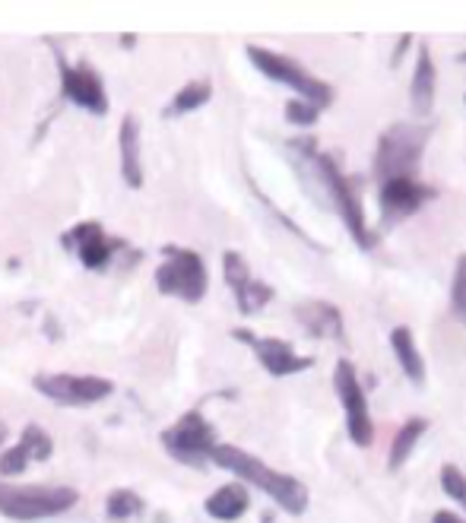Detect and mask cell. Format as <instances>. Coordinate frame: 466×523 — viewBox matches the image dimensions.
Returning <instances> with one entry per match:
<instances>
[{
    "instance_id": "cb8c5ba5",
    "label": "cell",
    "mask_w": 466,
    "mask_h": 523,
    "mask_svg": "<svg viewBox=\"0 0 466 523\" xmlns=\"http://www.w3.org/2000/svg\"><path fill=\"white\" fill-rule=\"evenodd\" d=\"M441 489H444V495H451L457 504H463L466 508V476H463V470L457 463L441 466Z\"/></svg>"
},
{
    "instance_id": "3957f363",
    "label": "cell",
    "mask_w": 466,
    "mask_h": 523,
    "mask_svg": "<svg viewBox=\"0 0 466 523\" xmlns=\"http://www.w3.org/2000/svg\"><path fill=\"white\" fill-rule=\"evenodd\" d=\"M77 489L70 485H10L0 482V514L10 520H42L64 514L77 504Z\"/></svg>"
},
{
    "instance_id": "1f68e13d",
    "label": "cell",
    "mask_w": 466,
    "mask_h": 523,
    "mask_svg": "<svg viewBox=\"0 0 466 523\" xmlns=\"http://www.w3.org/2000/svg\"><path fill=\"white\" fill-rule=\"evenodd\" d=\"M463 257H466V254H463Z\"/></svg>"
},
{
    "instance_id": "d4e9b609",
    "label": "cell",
    "mask_w": 466,
    "mask_h": 523,
    "mask_svg": "<svg viewBox=\"0 0 466 523\" xmlns=\"http://www.w3.org/2000/svg\"><path fill=\"white\" fill-rule=\"evenodd\" d=\"M321 118V108L318 105H311L305 99H289L286 102V121L295 124V127H311V124H318Z\"/></svg>"
},
{
    "instance_id": "ba28073f",
    "label": "cell",
    "mask_w": 466,
    "mask_h": 523,
    "mask_svg": "<svg viewBox=\"0 0 466 523\" xmlns=\"http://www.w3.org/2000/svg\"><path fill=\"white\" fill-rule=\"evenodd\" d=\"M32 384L42 397L61 406H92L115 394V381L96 378V375H64V371H58V375H54V371H42V375H35Z\"/></svg>"
},
{
    "instance_id": "484cf974",
    "label": "cell",
    "mask_w": 466,
    "mask_h": 523,
    "mask_svg": "<svg viewBox=\"0 0 466 523\" xmlns=\"http://www.w3.org/2000/svg\"><path fill=\"white\" fill-rule=\"evenodd\" d=\"M29 451H26V444L23 441H16L10 451H4L0 454V473L4 476H20V473H26L29 470Z\"/></svg>"
},
{
    "instance_id": "9a60e30c",
    "label": "cell",
    "mask_w": 466,
    "mask_h": 523,
    "mask_svg": "<svg viewBox=\"0 0 466 523\" xmlns=\"http://www.w3.org/2000/svg\"><path fill=\"white\" fill-rule=\"evenodd\" d=\"M121 146V175L130 188H143V162H140V121L137 115H127L118 130Z\"/></svg>"
},
{
    "instance_id": "4316f807",
    "label": "cell",
    "mask_w": 466,
    "mask_h": 523,
    "mask_svg": "<svg viewBox=\"0 0 466 523\" xmlns=\"http://www.w3.org/2000/svg\"><path fill=\"white\" fill-rule=\"evenodd\" d=\"M451 308L457 314V321L466 324V257L463 254L457 260V273H454V286H451Z\"/></svg>"
},
{
    "instance_id": "4dcf8cb0",
    "label": "cell",
    "mask_w": 466,
    "mask_h": 523,
    "mask_svg": "<svg viewBox=\"0 0 466 523\" xmlns=\"http://www.w3.org/2000/svg\"><path fill=\"white\" fill-rule=\"evenodd\" d=\"M7 438V425H0V441H4Z\"/></svg>"
},
{
    "instance_id": "ffe728a7",
    "label": "cell",
    "mask_w": 466,
    "mask_h": 523,
    "mask_svg": "<svg viewBox=\"0 0 466 523\" xmlns=\"http://www.w3.org/2000/svg\"><path fill=\"white\" fill-rule=\"evenodd\" d=\"M235 302H238V311L241 314H257L260 308L273 302V286L260 283V279H251L245 289L235 292Z\"/></svg>"
},
{
    "instance_id": "8fae6325",
    "label": "cell",
    "mask_w": 466,
    "mask_h": 523,
    "mask_svg": "<svg viewBox=\"0 0 466 523\" xmlns=\"http://www.w3.org/2000/svg\"><path fill=\"white\" fill-rule=\"evenodd\" d=\"M61 86H64V96L73 105L92 111V115H105V111H108L105 83H102V77L92 67H86V64H80V67L61 64Z\"/></svg>"
},
{
    "instance_id": "9c48e42d",
    "label": "cell",
    "mask_w": 466,
    "mask_h": 523,
    "mask_svg": "<svg viewBox=\"0 0 466 523\" xmlns=\"http://www.w3.org/2000/svg\"><path fill=\"white\" fill-rule=\"evenodd\" d=\"M232 336L254 349L257 362L264 365V371L273 378H289V375H298V371H308L314 365L311 356H298L286 340H276V336H254L245 327L232 330Z\"/></svg>"
},
{
    "instance_id": "7a4b0ae2",
    "label": "cell",
    "mask_w": 466,
    "mask_h": 523,
    "mask_svg": "<svg viewBox=\"0 0 466 523\" xmlns=\"http://www.w3.org/2000/svg\"><path fill=\"white\" fill-rule=\"evenodd\" d=\"M432 140V124L422 121H397L390 124L378 137V153H375V178L394 181V178H413L419 168L425 146Z\"/></svg>"
},
{
    "instance_id": "8992f818",
    "label": "cell",
    "mask_w": 466,
    "mask_h": 523,
    "mask_svg": "<svg viewBox=\"0 0 466 523\" xmlns=\"http://www.w3.org/2000/svg\"><path fill=\"white\" fill-rule=\"evenodd\" d=\"M162 444H165V451H169L178 463L194 466V470L207 466V460L213 457V451L219 447L216 428L207 419H203V413H197V409L184 413L172 428H165V432H162Z\"/></svg>"
},
{
    "instance_id": "2e32d148",
    "label": "cell",
    "mask_w": 466,
    "mask_h": 523,
    "mask_svg": "<svg viewBox=\"0 0 466 523\" xmlns=\"http://www.w3.org/2000/svg\"><path fill=\"white\" fill-rule=\"evenodd\" d=\"M390 349H394L397 365L403 368V375L409 378V384L422 387L425 384V359L416 346V336L409 327H394L390 330Z\"/></svg>"
},
{
    "instance_id": "5b68a950",
    "label": "cell",
    "mask_w": 466,
    "mask_h": 523,
    "mask_svg": "<svg viewBox=\"0 0 466 523\" xmlns=\"http://www.w3.org/2000/svg\"><path fill=\"white\" fill-rule=\"evenodd\" d=\"M162 264L156 267V286L162 295L181 298V302L197 305L210 289V276L203 267V257L188 248H162Z\"/></svg>"
},
{
    "instance_id": "7c38bea8",
    "label": "cell",
    "mask_w": 466,
    "mask_h": 523,
    "mask_svg": "<svg viewBox=\"0 0 466 523\" xmlns=\"http://www.w3.org/2000/svg\"><path fill=\"white\" fill-rule=\"evenodd\" d=\"M295 321L302 324V330L314 340H343L346 336V324H343V314L337 305L321 302V298H308V302H298L295 305Z\"/></svg>"
},
{
    "instance_id": "4fadbf2b",
    "label": "cell",
    "mask_w": 466,
    "mask_h": 523,
    "mask_svg": "<svg viewBox=\"0 0 466 523\" xmlns=\"http://www.w3.org/2000/svg\"><path fill=\"white\" fill-rule=\"evenodd\" d=\"M64 245L73 248L80 254V260L89 267V270H102L108 260H111V241L105 238L99 222H80V226H73L67 235H64Z\"/></svg>"
},
{
    "instance_id": "5bb4252c",
    "label": "cell",
    "mask_w": 466,
    "mask_h": 523,
    "mask_svg": "<svg viewBox=\"0 0 466 523\" xmlns=\"http://www.w3.org/2000/svg\"><path fill=\"white\" fill-rule=\"evenodd\" d=\"M435 86H438V73H435L432 51H428V45H422L419 58H416V70H413V86H409V105H413V115L419 121L432 115Z\"/></svg>"
},
{
    "instance_id": "83f0119b",
    "label": "cell",
    "mask_w": 466,
    "mask_h": 523,
    "mask_svg": "<svg viewBox=\"0 0 466 523\" xmlns=\"http://www.w3.org/2000/svg\"><path fill=\"white\" fill-rule=\"evenodd\" d=\"M432 523H463V520L457 514H451V511H438Z\"/></svg>"
},
{
    "instance_id": "f1b7e54d",
    "label": "cell",
    "mask_w": 466,
    "mask_h": 523,
    "mask_svg": "<svg viewBox=\"0 0 466 523\" xmlns=\"http://www.w3.org/2000/svg\"><path fill=\"white\" fill-rule=\"evenodd\" d=\"M409 42H413V35H403V39H400V48L394 51V67L400 64V58H403V51H406V45H409Z\"/></svg>"
},
{
    "instance_id": "7402d4cb",
    "label": "cell",
    "mask_w": 466,
    "mask_h": 523,
    "mask_svg": "<svg viewBox=\"0 0 466 523\" xmlns=\"http://www.w3.org/2000/svg\"><path fill=\"white\" fill-rule=\"evenodd\" d=\"M222 276H226V283H229L232 292H241L254 279L245 254H238V251H226V254H222Z\"/></svg>"
},
{
    "instance_id": "d6986e66",
    "label": "cell",
    "mask_w": 466,
    "mask_h": 523,
    "mask_svg": "<svg viewBox=\"0 0 466 523\" xmlns=\"http://www.w3.org/2000/svg\"><path fill=\"white\" fill-rule=\"evenodd\" d=\"M210 96H213V86H210L207 80H194V83L181 86V89L175 92V99L169 102V108H165V115H169V118L188 115V111H197V108L207 105Z\"/></svg>"
},
{
    "instance_id": "52a82bcc",
    "label": "cell",
    "mask_w": 466,
    "mask_h": 523,
    "mask_svg": "<svg viewBox=\"0 0 466 523\" xmlns=\"http://www.w3.org/2000/svg\"><path fill=\"white\" fill-rule=\"evenodd\" d=\"M333 390L346 413V432L356 447H368L375 441V425H371V409H368V394L356 375V365L340 359L337 371H333Z\"/></svg>"
},
{
    "instance_id": "f546056e",
    "label": "cell",
    "mask_w": 466,
    "mask_h": 523,
    "mask_svg": "<svg viewBox=\"0 0 466 523\" xmlns=\"http://www.w3.org/2000/svg\"><path fill=\"white\" fill-rule=\"evenodd\" d=\"M260 523H276V520H273V514H264L260 517Z\"/></svg>"
},
{
    "instance_id": "e0dca14e",
    "label": "cell",
    "mask_w": 466,
    "mask_h": 523,
    "mask_svg": "<svg viewBox=\"0 0 466 523\" xmlns=\"http://www.w3.org/2000/svg\"><path fill=\"white\" fill-rule=\"evenodd\" d=\"M207 514L213 520H222V523H232L238 520L241 514H245L251 508V495H248V485H241V482H229V485H222V489H216L210 498H207Z\"/></svg>"
},
{
    "instance_id": "ac0fdd59",
    "label": "cell",
    "mask_w": 466,
    "mask_h": 523,
    "mask_svg": "<svg viewBox=\"0 0 466 523\" xmlns=\"http://www.w3.org/2000/svg\"><path fill=\"white\" fill-rule=\"evenodd\" d=\"M425 432H428V419H422V416H413V419L403 422V428L397 432L394 444H390V454H387V470L390 473H397L400 466L409 460V454L416 451V444L422 441Z\"/></svg>"
},
{
    "instance_id": "44dd1931",
    "label": "cell",
    "mask_w": 466,
    "mask_h": 523,
    "mask_svg": "<svg viewBox=\"0 0 466 523\" xmlns=\"http://www.w3.org/2000/svg\"><path fill=\"white\" fill-rule=\"evenodd\" d=\"M105 511H108L111 520H130V517H137L143 511V498L137 492H130V489H118V492L108 495Z\"/></svg>"
},
{
    "instance_id": "603a6c76",
    "label": "cell",
    "mask_w": 466,
    "mask_h": 523,
    "mask_svg": "<svg viewBox=\"0 0 466 523\" xmlns=\"http://www.w3.org/2000/svg\"><path fill=\"white\" fill-rule=\"evenodd\" d=\"M20 441L26 444L29 460L45 463V460L54 454V441H51V435L45 432L42 425H26V428H23V435H20Z\"/></svg>"
},
{
    "instance_id": "6da1fadb",
    "label": "cell",
    "mask_w": 466,
    "mask_h": 523,
    "mask_svg": "<svg viewBox=\"0 0 466 523\" xmlns=\"http://www.w3.org/2000/svg\"><path fill=\"white\" fill-rule=\"evenodd\" d=\"M219 470H229L232 476L245 479L248 485H257L260 492L270 495L273 504H279L286 514L298 517L308 511V485L295 476H286L267 466L264 460H257L254 454L241 451V447H232V444H219L213 457H210Z\"/></svg>"
},
{
    "instance_id": "30bf717a",
    "label": "cell",
    "mask_w": 466,
    "mask_h": 523,
    "mask_svg": "<svg viewBox=\"0 0 466 523\" xmlns=\"http://www.w3.org/2000/svg\"><path fill=\"white\" fill-rule=\"evenodd\" d=\"M435 197L432 188H425L416 178H394L384 181L378 191V210L384 216V226L390 229L394 222H403L406 216H413L416 210H422L428 200Z\"/></svg>"
},
{
    "instance_id": "277c9868",
    "label": "cell",
    "mask_w": 466,
    "mask_h": 523,
    "mask_svg": "<svg viewBox=\"0 0 466 523\" xmlns=\"http://www.w3.org/2000/svg\"><path fill=\"white\" fill-rule=\"evenodd\" d=\"M245 51H248L251 64L264 73L267 80L295 89L298 99H305V102L318 105V108H327L333 102V86L318 80L314 73H308L295 58H286V54L270 51V48H257V45H248Z\"/></svg>"
}]
</instances>
